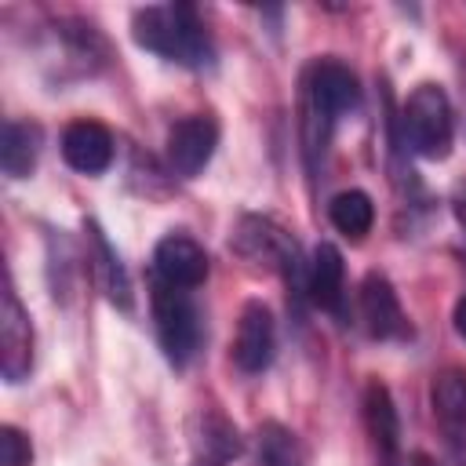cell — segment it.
<instances>
[{"label":"cell","instance_id":"cell-16","mask_svg":"<svg viewBox=\"0 0 466 466\" xmlns=\"http://www.w3.org/2000/svg\"><path fill=\"white\" fill-rule=\"evenodd\" d=\"M328 218H331V226L339 233H346L350 240H360L375 222V204H371V197L364 189H342V193L331 197Z\"/></svg>","mask_w":466,"mask_h":466},{"label":"cell","instance_id":"cell-6","mask_svg":"<svg viewBox=\"0 0 466 466\" xmlns=\"http://www.w3.org/2000/svg\"><path fill=\"white\" fill-rule=\"evenodd\" d=\"M0 371L7 382H22L33 371V328L11 280H4L0 295Z\"/></svg>","mask_w":466,"mask_h":466},{"label":"cell","instance_id":"cell-20","mask_svg":"<svg viewBox=\"0 0 466 466\" xmlns=\"http://www.w3.org/2000/svg\"><path fill=\"white\" fill-rule=\"evenodd\" d=\"M0 462L4 466H29L33 462V448L29 437L15 426H0Z\"/></svg>","mask_w":466,"mask_h":466},{"label":"cell","instance_id":"cell-14","mask_svg":"<svg viewBox=\"0 0 466 466\" xmlns=\"http://www.w3.org/2000/svg\"><path fill=\"white\" fill-rule=\"evenodd\" d=\"M342 280H346L342 251L335 244H317L313 258H309V269H306L309 299L324 309H339L342 306Z\"/></svg>","mask_w":466,"mask_h":466},{"label":"cell","instance_id":"cell-3","mask_svg":"<svg viewBox=\"0 0 466 466\" xmlns=\"http://www.w3.org/2000/svg\"><path fill=\"white\" fill-rule=\"evenodd\" d=\"M400 124H404V142L411 146V153L426 160L448 157L451 138H455V113L441 84H419L404 102Z\"/></svg>","mask_w":466,"mask_h":466},{"label":"cell","instance_id":"cell-5","mask_svg":"<svg viewBox=\"0 0 466 466\" xmlns=\"http://www.w3.org/2000/svg\"><path fill=\"white\" fill-rule=\"evenodd\" d=\"M218 146V120L208 113L182 116L167 131V167L182 178H197Z\"/></svg>","mask_w":466,"mask_h":466},{"label":"cell","instance_id":"cell-13","mask_svg":"<svg viewBox=\"0 0 466 466\" xmlns=\"http://www.w3.org/2000/svg\"><path fill=\"white\" fill-rule=\"evenodd\" d=\"M430 400H433V419L441 422L448 444L455 451H466V371L444 368L433 379Z\"/></svg>","mask_w":466,"mask_h":466},{"label":"cell","instance_id":"cell-1","mask_svg":"<svg viewBox=\"0 0 466 466\" xmlns=\"http://www.w3.org/2000/svg\"><path fill=\"white\" fill-rule=\"evenodd\" d=\"M131 36L138 47L164 55L178 66L189 69H204L211 66V40L197 18V11L189 4H153L135 11L131 18Z\"/></svg>","mask_w":466,"mask_h":466},{"label":"cell","instance_id":"cell-15","mask_svg":"<svg viewBox=\"0 0 466 466\" xmlns=\"http://www.w3.org/2000/svg\"><path fill=\"white\" fill-rule=\"evenodd\" d=\"M40 153V127L36 124H22V120H7L4 124V138H0V167L11 178H25L36 164Z\"/></svg>","mask_w":466,"mask_h":466},{"label":"cell","instance_id":"cell-11","mask_svg":"<svg viewBox=\"0 0 466 466\" xmlns=\"http://www.w3.org/2000/svg\"><path fill=\"white\" fill-rule=\"evenodd\" d=\"M237 248L255 258V262H266V266H280L288 277H295V262H299V244L280 229L273 226L269 218H244L240 229H237Z\"/></svg>","mask_w":466,"mask_h":466},{"label":"cell","instance_id":"cell-12","mask_svg":"<svg viewBox=\"0 0 466 466\" xmlns=\"http://www.w3.org/2000/svg\"><path fill=\"white\" fill-rule=\"evenodd\" d=\"M364 426L371 433V444L382 459V466H404L400 455V419L393 408V397L382 382H368L364 390Z\"/></svg>","mask_w":466,"mask_h":466},{"label":"cell","instance_id":"cell-17","mask_svg":"<svg viewBox=\"0 0 466 466\" xmlns=\"http://www.w3.org/2000/svg\"><path fill=\"white\" fill-rule=\"evenodd\" d=\"M197 451L208 462H229L240 451V433L237 426H229L218 411H200L197 415V433H193Z\"/></svg>","mask_w":466,"mask_h":466},{"label":"cell","instance_id":"cell-2","mask_svg":"<svg viewBox=\"0 0 466 466\" xmlns=\"http://www.w3.org/2000/svg\"><path fill=\"white\" fill-rule=\"evenodd\" d=\"M360 102V87L357 76L350 73V66L335 62V58H317L306 69L302 80V138H306V153L317 157V149L324 153L331 127L342 113L357 109Z\"/></svg>","mask_w":466,"mask_h":466},{"label":"cell","instance_id":"cell-21","mask_svg":"<svg viewBox=\"0 0 466 466\" xmlns=\"http://www.w3.org/2000/svg\"><path fill=\"white\" fill-rule=\"evenodd\" d=\"M451 204H455V215H459V222H462V229H466V182H459V186H455Z\"/></svg>","mask_w":466,"mask_h":466},{"label":"cell","instance_id":"cell-7","mask_svg":"<svg viewBox=\"0 0 466 466\" xmlns=\"http://www.w3.org/2000/svg\"><path fill=\"white\" fill-rule=\"evenodd\" d=\"M273 350H277V324H273V313L269 306L262 302H248L240 309V320H237V335H233V364L248 375L255 371H266L269 360H273Z\"/></svg>","mask_w":466,"mask_h":466},{"label":"cell","instance_id":"cell-9","mask_svg":"<svg viewBox=\"0 0 466 466\" xmlns=\"http://www.w3.org/2000/svg\"><path fill=\"white\" fill-rule=\"evenodd\" d=\"M62 160L80 175H102L113 164V135L98 120H73L62 131Z\"/></svg>","mask_w":466,"mask_h":466},{"label":"cell","instance_id":"cell-22","mask_svg":"<svg viewBox=\"0 0 466 466\" xmlns=\"http://www.w3.org/2000/svg\"><path fill=\"white\" fill-rule=\"evenodd\" d=\"M451 320H455V331L466 339V295L455 302V313H451Z\"/></svg>","mask_w":466,"mask_h":466},{"label":"cell","instance_id":"cell-19","mask_svg":"<svg viewBox=\"0 0 466 466\" xmlns=\"http://www.w3.org/2000/svg\"><path fill=\"white\" fill-rule=\"evenodd\" d=\"M91 240H95V255H98V273H102V284H106V295L120 306H127V280H124V269H120V258L113 255V248L106 244V237L98 233V226H91Z\"/></svg>","mask_w":466,"mask_h":466},{"label":"cell","instance_id":"cell-23","mask_svg":"<svg viewBox=\"0 0 466 466\" xmlns=\"http://www.w3.org/2000/svg\"><path fill=\"white\" fill-rule=\"evenodd\" d=\"M404 466H433V462H430V455H422V451H419V455L404 459Z\"/></svg>","mask_w":466,"mask_h":466},{"label":"cell","instance_id":"cell-4","mask_svg":"<svg viewBox=\"0 0 466 466\" xmlns=\"http://www.w3.org/2000/svg\"><path fill=\"white\" fill-rule=\"evenodd\" d=\"M153 320H157V339H160L167 360L178 368L189 364L200 346V313H197L189 291L160 280L153 288Z\"/></svg>","mask_w":466,"mask_h":466},{"label":"cell","instance_id":"cell-10","mask_svg":"<svg viewBox=\"0 0 466 466\" xmlns=\"http://www.w3.org/2000/svg\"><path fill=\"white\" fill-rule=\"evenodd\" d=\"M357 306H360V320H364L371 339H397V335L408 331V320H404V309L397 302V291L382 273H368L360 280Z\"/></svg>","mask_w":466,"mask_h":466},{"label":"cell","instance_id":"cell-18","mask_svg":"<svg viewBox=\"0 0 466 466\" xmlns=\"http://www.w3.org/2000/svg\"><path fill=\"white\" fill-rule=\"evenodd\" d=\"M258 462L262 466H302V448L291 430L280 422H266L258 430Z\"/></svg>","mask_w":466,"mask_h":466},{"label":"cell","instance_id":"cell-8","mask_svg":"<svg viewBox=\"0 0 466 466\" xmlns=\"http://www.w3.org/2000/svg\"><path fill=\"white\" fill-rule=\"evenodd\" d=\"M153 266H157V277L171 288L189 291L208 280V251L186 233H167L153 251Z\"/></svg>","mask_w":466,"mask_h":466}]
</instances>
